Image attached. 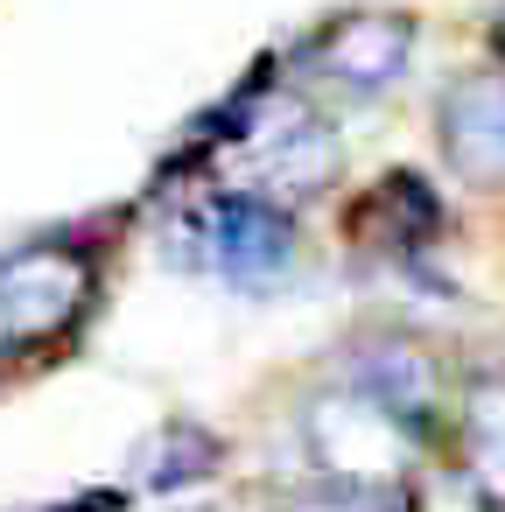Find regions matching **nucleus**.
<instances>
[{
    "label": "nucleus",
    "mask_w": 505,
    "mask_h": 512,
    "mask_svg": "<svg viewBox=\"0 0 505 512\" xmlns=\"http://www.w3.org/2000/svg\"><path fill=\"white\" fill-rule=\"evenodd\" d=\"M414 57V15L400 8H344V15H323L288 71L295 78H316V85H337V92H386Z\"/></svg>",
    "instance_id": "20e7f679"
},
{
    "label": "nucleus",
    "mask_w": 505,
    "mask_h": 512,
    "mask_svg": "<svg viewBox=\"0 0 505 512\" xmlns=\"http://www.w3.org/2000/svg\"><path fill=\"white\" fill-rule=\"evenodd\" d=\"M456 456L505 512V379H470L456 393Z\"/></svg>",
    "instance_id": "1a4fd4ad"
},
{
    "label": "nucleus",
    "mask_w": 505,
    "mask_h": 512,
    "mask_svg": "<svg viewBox=\"0 0 505 512\" xmlns=\"http://www.w3.org/2000/svg\"><path fill=\"white\" fill-rule=\"evenodd\" d=\"M337 379L379 393V400L400 407L414 428H435V414H442V365H435V351L414 344L407 330H372V337H358V344L344 351Z\"/></svg>",
    "instance_id": "423d86ee"
},
{
    "label": "nucleus",
    "mask_w": 505,
    "mask_h": 512,
    "mask_svg": "<svg viewBox=\"0 0 505 512\" xmlns=\"http://www.w3.org/2000/svg\"><path fill=\"white\" fill-rule=\"evenodd\" d=\"M435 232H442V204H435V190H428L421 176H407V169L379 176V183L358 197V239H379L393 260H407V253L428 246Z\"/></svg>",
    "instance_id": "0eeeda50"
},
{
    "label": "nucleus",
    "mask_w": 505,
    "mask_h": 512,
    "mask_svg": "<svg viewBox=\"0 0 505 512\" xmlns=\"http://www.w3.org/2000/svg\"><path fill=\"white\" fill-rule=\"evenodd\" d=\"M281 512H407L400 505V491H372V484H316V491H302V498H288Z\"/></svg>",
    "instance_id": "9b49d317"
},
{
    "label": "nucleus",
    "mask_w": 505,
    "mask_h": 512,
    "mask_svg": "<svg viewBox=\"0 0 505 512\" xmlns=\"http://www.w3.org/2000/svg\"><path fill=\"white\" fill-rule=\"evenodd\" d=\"M302 442L316 456V470L330 484H372V491H400L414 477V463L428 456V428H414L400 407H386L379 393L337 379L302 407Z\"/></svg>",
    "instance_id": "7ed1b4c3"
},
{
    "label": "nucleus",
    "mask_w": 505,
    "mask_h": 512,
    "mask_svg": "<svg viewBox=\"0 0 505 512\" xmlns=\"http://www.w3.org/2000/svg\"><path fill=\"white\" fill-rule=\"evenodd\" d=\"M218 463H225V442H218L204 421H169V428H155V435L141 442V456H134V484L162 498V491H190V484H204Z\"/></svg>",
    "instance_id": "6e6552de"
},
{
    "label": "nucleus",
    "mask_w": 505,
    "mask_h": 512,
    "mask_svg": "<svg viewBox=\"0 0 505 512\" xmlns=\"http://www.w3.org/2000/svg\"><path fill=\"white\" fill-rule=\"evenodd\" d=\"M435 134H442V155H449V169H456L463 183L505 190V64L463 71V78L442 92Z\"/></svg>",
    "instance_id": "39448f33"
},
{
    "label": "nucleus",
    "mask_w": 505,
    "mask_h": 512,
    "mask_svg": "<svg viewBox=\"0 0 505 512\" xmlns=\"http://www.w3.org/2000/svg\"><path fill=\"white\" fill-rule=\"evenodd\" d=\"M106 295V239L92 225L36 232L0 253V379L71 351Z\"/></svg>",
    "instance_id": "f257e3e1"
},
{
    "label": "nucleus",
    "mask_w": 505,
    "mask_h": 512,
    "mask_svg": "<svg viewBox=\"0 0 505 512\" xmlns=\"http://www.w3.org/2000/svg\"><path fill=\"white\" fill-rule=\"evenodd\" d=\"M162 253H169V267H183L197 281H218L232 295H267L295 274V218L267 190L211 183V190H197L169 211Z\"/></svg>",
    "instance_id": "f03ea898"
},
{
    "label": "nucleus",
    "mask_w": 505,
    "mask_h": 512,
    "mask_svg": "<svg viewBox=\"0 0 505 512\" xmlns=\"http://www.w3.org/2000/svg\"><path fill=\"white\" fill-rule=\"evenodd\" d=\"M498 50H505V15H498ZM498 64H505V57H498Z\"/></svg>",
    "instance_id": "f8f14e48"
},
{
    "label": "nucleus",
    "mask_w": 505,
    "mask_h": 512,
    "mask_svg": "<svg viewBox=\"0 0 505 512\" xmlns=\"http://www.w3.org/2000/svg\"><path fill=\"white\" fill-rule=\"evenodd\" d=\"M407 512H498V498L477 484V470L463 456H421L414 477L400 484Z\"/></svg>",
    "instance_id": "9d476101"
}]
</instances>
